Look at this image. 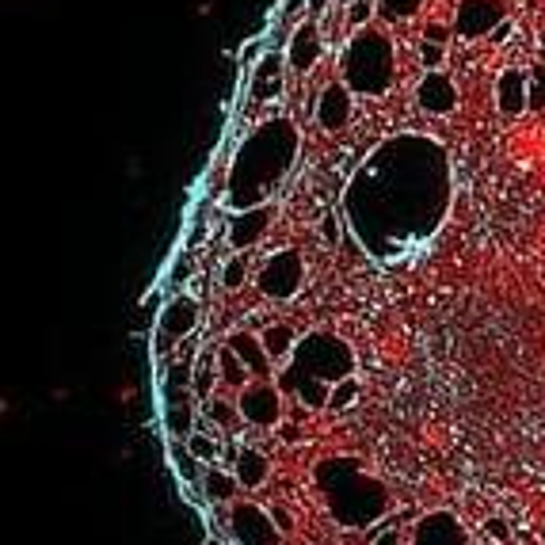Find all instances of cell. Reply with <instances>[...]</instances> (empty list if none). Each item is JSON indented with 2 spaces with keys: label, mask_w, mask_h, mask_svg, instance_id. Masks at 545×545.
<instances>
[{
  "label": "cell",
  "mask_w": 545,
  "mask_h": 545,
  "mask_svg": "<svg viewBox=\"0 0 545 545\" xmlns=\"http://www.w3.org/2000/svg\"><path fill=\"white\" fill-rule=\"evenodd\" d=\"M450 206L446 153L431 138H393L347 187V222L370 256L397 260L435 237Z\"/></svg>",
  "instance_id": "6da1fadb"
},
{
  "label": "cell",
  "mask_w": 545,
  "mask_h": 545,
  "mask_svg": "<svg viewBox=\"0 0 545 545\" xmlns=\"http://www.w3.org/2000/svg\"><path fill=\"white\" fill-rule=\"evenodd\" d=\"M298 149H302V134L290 119L260 122L237 145V157L229 164L225 210L233 214V210H248V206H263L275 199L298 161Z\"/></svg>",
  "instance_id": "7a4b0ae2"
},
{
  "label": "cell",
  "mask_w": 545,
  "mask_h": 545,
  "mask_svg": "<svg viewBox=\"0 0 545 545\" xmlns=\"http://www.w3.org/2000/svg\"><path fill=\"white\" fill-rule=\"evenodd\" d=\"M351 374H355V351L332 332H309L298 340L290 366L275 374V382L305 408H328L332 385L351 378Z\"/></svg>",
  "instance_id": "3957f363"
},
{
  "label": "cell",
  "mask_w": 545,
  "mask_h": 545,
  "mask_svg": "<svg viewBox=\"0 0 545 545\" xmlns=\"http://www.w3.org/2000/svg\"><path fill=\"white\" fill-rule=\"evenodd\" d=\"M317 485L324 492L328 511L344 526H370L389 511L385 485L355 458H332L317 469Z\"/></svg>",
  "instance_id": "277c9868"
},
{
  "label": "cell",
  "mask_w": 545,
  "mask_h": 545,
  "mask_svg": "<svg viewBox=\"0 0 545 545\" xmlns=\"http://www.w3.org/2000/svg\"><path fill=\"white\" fill-rule=\"evenodd\" d=\"M397 77V54L393 42L382 31H355L351 42L340 54V81L355 92V96H385Z\"/></svg>",
  "instance_id": "5b68a950"
},
{
  "label": "cell",
  "mask_w": 545,
  "mask_h": 545,
  "mask_svg": "<svg viewBox=\"0 0 545 545\" xmlns=\"http://www.w3.org/2000/svg\"><path fill=\"white\" fill-rule=\"evenodd\" d=\"M256 286L271 302H290L305 286V256L302 248H271L256 267Z\"/></svg>",
  "instance_id": "8992f818"
},
{
  "label": "cell",
  "mask_w": 545,
  "mask_h": 545,
  "mask_svg": "<svg viewBox=\"0 0 545 545\" xmlns=\"http://www.w3.org/2000/svg\"><path fill=\"white\" fill-rule=\"evenodd\" d=\"M202 321V305L195 294H176L161 305L157 313V328H153V355L164 359L176 344H183Z\"/></svg>",
  "instance_id": "52a82bcc"
},
{
  "label": "cell",
  "mask_w": 545,
  "mask_h": 545,
  "mask_svg": "<svg viewBox=\"0 0 545 545\" xmlns=\"http://www.w3.org/2000/svg\"><path fill=\"white\" fill-rule=\"evenodd\" d=\"M283 389L279 382H271V378H252V382L244 385L241 393H237V408H241V420L252 427H260V431H271V427L283 424Z\"/></svg>",
  "instance_id": "ba28073f"
},
{
  "label": "cell",
  "mask_w": 545,
  "mask_h": 545,
  "mask_svg": "<svg viewBox=\"0 0 545 545\" xmlns=\"http://www.w3.org/2000/svg\"><path fill=\"white\" fill-rule=\"evenodd\" d=\"M229 534L237 545H279L283 542V526L275 523V515L267 507L252 500H233L229 504Z\"/></svg>",
  "instance_id": "9c48e42d"
},
{
  "label": "cell",
  "mask_w": 545,
  "mask_h": 545,
  "mask_svg": "<svg viewBox=\"0 0 545 545\" xmlns=\"http://www.w3.org/2000/svg\"><path fill=\"white\" fill-rule=\"evenodd\" d=\"M275 225V202H263V206H248V210H233L229 222H225V237H229V248L237 252H248L271 233Z\"/></svg>",
  "instance_id": "30bf717a"
},
{
  "label": "cell",
  "mask_w": 545,
  "mask_h": 545,
  "mask_svg": "<svg viewBox=\"0 0 545 545\" xmlns=\"http://www.w3.org/2000/svg\"><path fill=\"white\" fill-rule=\"evenodd\" d=\"M504 23V4L500 0H462L458 16H454V31L462 39H485Z\"/></svg>",
  "instance_id": "8fae6325"
},
{
  "label": "cell",
  "mask_w": 545,
  "mask_h": 545,
  "mask_svg": "<svg viewBox=\"0 0 545 545\" xmlns=\"http://www.w3.org/2000/svg\"><path fill=\"white\" fill-rule=\"evenodd\" d=\"M416 103L427 115H450V111H458V84L450 81L443 69H427L416 84Z\"/></svg>",
  "instance_id": "7c38bea8"
},
{
  "label": "cell",
  "mask_w": 545,
  "mask_h": 545,
  "mask_svg": "<svg viewBox=\"0 0 545 545\" xmlns=\"http://www.w3.org/2000/svg\"><path fill=\"white\" fill-rule=\"evenodd\" d=\"M286 54L279 50H267L260 58V65H252V81H248V96L256 103L263 100H279L283 96V81H286Z\"/></svg>",
  "instance_id": "4fadbf2b"
},
{
  "label": "cell",
  "mask_w": 545,
  "mask_h": 545,
  "mask_svg": "<svg viewBox=\"0 0 545 545\" xmlns=\"http://www.w3.org/2000/svg\"><path fill=\"white\" fill-rule=\"evenodd\" d=\"M321 54H324V39H321V31H317V23H313V20H305L302 27H294V31H290L286 65H290L298 77L313 73V65L321 61Z\"/></svg>",
  "instance_id": "5bb4252c"
},
{
  "label": "cell",
  "mask_w": 545,
  "mask_h": 545,
  "mask_svg": "<svg viewBox=\"0 0 545 545\" xmlns=\"http://www.w3.org/2000/svg\"><path fill=\"white\" fill-rule=\"evenodd\" d=\"M412 545H473L465 526L450 511H431L424 523L412 530Z\"/></svg>",
  "instance_id": "9a60e30c"
},
{
  "label": "cell",
  "mask_w": 545,
  "mask_h": 545,
  "mask_svg": "<svg viewBox=\"0 0 545 545\" xmlns=\"http://www.w3.org/2000/svg\"><path fill=\"white\" fill-rule=\"evenodd\" d=\"M351 88L344 81H332L324 88L321 96H317V126L328 130V134H336V130H344L347 122H351Z\"/></svg>",
  "instance_id": "2e32d148"
},
{
  "label": "cell",
  "mask_w": 545,
  "mask_h": 545,
  "mask_svg": "<svg viewBox=\"0 0 545 545\" xmlns=\"http://www.w3.org/2000/svg\"><path fill=\"white\" fill-rule=\"evenodd\" d=\"M496 107L504 111L507 119L530 111V73L523 69H504L496 81Z\"/></svg>",
  "instance_id": "e0dca14e"
},
{
  "label": "cell",
  "mask_w": 545,
  "mask_h": 545,
  "mask_svg": "<svg viewBox=\"0 0 545 545\" xmlns=\"http://www.w3.org/2000/svg\"><path fill=\"white\" fill-rule=\"evenodd\" d=\"M225 344L241 355L244 366L252 370V378H271V366L275 363H271V355H267V347H263L260 336H252V332H229Z\"/></svg>",
  "instance_id": "ac0fdd59"
},
{
  "label": "cell",
  "mask_w": 545,
  "mask_h": 545,
  "mask_svg": "<svg viewBox=\"0 0 545 545\" xmlns=\"http://www.w3.org/2000/svg\"><path fill=\"white\" fill-rule=\"evenodd\" d=\"M233 473H237L241 488H260L271 481V458L263 450H256V446H241V454L233 462Z\"/></svg>",
  "instance_id": "d6986e66"
},
{
  "label": "cell",
  "mask_w": 545,
  "mask_h": 545,
  "mask_svg": "<svg viewBox=\"0 0 545 545\" xmlns=\"http://www.w3.org/2000/svg\"><path fill=\"white\" fill-rule=\"evenodd\" d=\"M237 473H229L222 465H206V477H202V496L210 500V504H233V496H237Z\"/></svg>",
  "instance_id": "ffe728a7"
},
{
  "label": "cell",
  "mask_w": 545,
  "mask_h": 545,
  "mask_svg": "<svg viewBox=\"0 0 545 545\" xmlns=\"http://www.w3.org/2000/svg\"><path fill=\"white\" fill-rule=\"evenodd\" d=\"M263 347H267V355H271V363H290V355H294V347H298V332L290 328V324H267L260 332Z\"/></svg>",
  "instance_id": "44dd1931"
},
{
  "label": "cell",
  "mask_w": 545,
  "mask_h": 545,
  "mask_svg": "<svg viewBox=\"0 0 545 545\" xmlns=\"http://www.w3.org/2000/svg\"><path fill=\"white\" fill-rule=\"evenodd\" d=\"M164 431L172 439H187L195 431V397H187V401H164Z\"/></svg>",
  "instance_id": "7402d4cb"
},
{
  "label": "cell",
  "mask_w": 545,
  "mask_h": 545,
  "mask_svg": "<svg viewBox=\"0 0 545 545\" xmlns=\"http://www.w3.org/2000/svg\"><path fill=\"white\" fill-rule=\"evenodd\" d=\"M214 359H218V374H222V385H229V389H237V393H241L244 385L252 382V370L244 366V359L229 344L218 347V351H214Z\"/></svg>",
  "instance_id": "603a6c76"
},
{
  "label": "cell",
  "mask_w": 545,
  "mask_h": 545,
  "mask_svg": "<svg viewBox=\"0 0 545 545\" xmlns=\"http://www.w3.org/2000/svg\"><path fill=\"white\" fill-rule=\"evenodd\" d=\"M168 454H172V469H176V477H180L183 485H202V477H206V465L187 450V443L183 439H172V446H168Z\"/></svg>",
  "instance_id": "cb8c5ba5"
},
{
  "label": "cell",
  "mask_w": 545,
  "mask_h": 545,
  "mask_svg": "<svg viewBox=\"0 0 545 545\" xmlns=\"http://www.w3.org/2000/svg\"><path fill=\"white\" fill-rule=\"evenodd\" d=\"M218 385H222V374H218V359L214 355H202L195 370H191V389H195V401H210L214 393H218Z\"/></svg>",
  "instance_id": "d4e9b609"
},
{
  "label": "cell",
  "mask_w": 545,
  "mask_h": 545,
  "mask_svg": "<svg viewBox=\"0 0 545 545\" xmlns=\"http://www.w3.org/2000/svg\"><path fill=\"white\" fill-rule=\"evenodd\" d=\"M202 416L210 420L214 427H222V431H233L237 424H244L241 420V408H237V401H225V397H210V401L202 404Z\"/></svg>",
  "instance_id": "484cf974"
},
{
  "label": "cell",
  "mask_w": 545,
  "mask_h": 545,
  "mask_svg": "<svg viewBox=\"0 0 545 545\" xmlns=\"http://www.w3.org/2000/svg\"><path fill=\"white\" fill-rule=\"evenodd\" d=\"M183 443H187V450H191L202 465H218V458H222V450H225V446L218 443L210 431H199V427H195V431H191Z\"/></svg>",
  "instance_id": "4316f807"
},
{
  "label": "cell",
  "mask_w": 545,
  "mask_h": 545,
  "mask_svg": "<svg viewBox=\"0 0 545 545\" xmlns=\"http://www.w3.org/2000/svg\"><path fill=\"white\" fill-rule=\"evenodd\" d=\"M248 275H252V267H248V256H244V252H237V256H229V260L222 263L225 290H241V286L248 283Z\"/></svg>",
  "instance_id": "83f0119b"
},
{
  "label": "cell",
  "mask_w": 545,
  "mask_h": 545,
  "mask_svg": "<svg viewBox=\"0 0 545 545\" xmlns=\"http://www.w3.org/2000/svg\"><path fill=\"white\" fill-rule=\"evenodd\" d=\"M359 401V378L351 374V378H344V382H336L332 385V401H328V408L332 412H347L351 404Z\"/></svg>",
  "instance_id": "f1b7e54d"
},
{
  "label": "cell",
  "mask_w": 545,
  "mask_h": 545,
  "mask_svg": "<svg viewBox=\"0 0 545 545\" xmlns=\"http://www.w3.org/2000/svg\"><path fill=\"white\" fill-rule=\"evenodd\" d=\"M424 8V0H378V16L382 20H408Z\"/></svg>",
  "instance_id": "f546056e"
},
{
  "label": "cell",
  "mask_w": 545,
  "mask_h": 545,
  "mask_svg": "<svg viewBox=\"0 0 545 545\" xmlns=\"http://www.w3.org/2000/svg\"><path fill=\"white\" fill-rule=\"evenodd\" d=\"M485 534L492 538V542H500V545H515V526L507 523L504 515H488Z\"/></svg>",
  "instance_id": "4dcf8cb0"
},
{
  "label": "cell",
  "mask_w": 545,
  "mask_h": 545,
  "mask_svg": "<svg viewBox=\"0 0 545 545\" xmlns=\"http://www.w3.org/2000/svg\"><path fill=\"white\" fill-rule=\"evenodd\" d=\"M374 12H378V4H374V0H355V8L347 12V31H363Z\"/></svg>",
  "instance_id": "1f68e13d"
},
{
  "label": "cell",
  "mask_w": 545,
  "mask_h": 545,
  "mask_svg": "<svg viewBox=\"0 0 545 545\" xmlns=\"http://www.w3.org/2000/svg\"><path fill=\"white\" fill-rule=\"evenodd\" d=\"M530 111H545V65L530 69Z\"/></svg>",
  "instance_id": "d6a6232c"
},
{
  "label": "cell",
  "mask_w": 545,
  "mask_h": 545,
  "mask_svg": "<svg viewBox=\"0 0 545 545\" xmlns=\"http://www.w3.org/2000/svg\"><path fill=\"white\" fill-rule=\"evenodd\" d=\"M370 545H404V534L397 530V523H382L370 530Z\"/></svg>",
  "instance_id": "836d02e7"
},
{
  "label": "cell",
  "mask_w": 545,
  "mask_h": 545,
  "mask_svg": "<svg viewBox=\"0 0 545 545\" xmlns=\"http://www.w3.org/2000/svg\"><path fill=\"white\" fill-rule=\"evenodd\" d=\"M446 58V46H439V42H420V61H424L427 69H439Z\"/></svg>",
  "instance_id": "e575fe53"
},
{
  "label": "cell",
  "mask_w": 545,
  "mask_h": 545,
  "mask_svg": "<svg viewBox=\"0 0 545 545\" xmlns=\"http://www.w3.org/2000/svg\"><path fill=\"white\" fill-rule=\"evenodd\" d=\"M256 58H263V42L260 39H252L241 50V65H244V69H252V61H256Z\"/></svg>",
  "instance_id": "d590c367"
},
{
  "label": "cell",
  "mask_w": 545,
  "mask_h": 545,
  "mask_svg": "<svg viewBox=\"0 0 545 545\" xmlns=\"http://www.w3.org/2000/svg\"><path fill=\"white\" fill-rule=\"evenodd\" d=\"M446 39H450V27H439V23H427L424 27V42H439V46H446Z\"/></svg>",
  "instance_id": "8d00e7d4"
},
{
  "label": "cell",
  "mask_w": 545,
  "mask_h": 545,
  "mask_svg": "<svg viewBox=\"0 0 545 545\" xmlns=\"http://www.w3.org/2000/svg\"><path fill=\"white\" fill-rule=\"evenodd\" d=\"M321 229H324V241H328V244L340 241V229H336V218H324Z\"/></svg>",
  "instance_id": "74e56055"
},
{
  "label": "cell",
  "mask_w": 545,
  "mask_h": 545,
  "mask_svg": "<svg viewBox=\"0 0 545 545\" xmlns=\"http://www.w3.org/2000/svg\"><path fill=\"white\" fill-rule=\"evenodd\" d=\"M336 0H309V16H321V12H328Z\"/></svg>",
  "instance_id": "f35d334b"
},
{
  "label": "cell",
  "mask_w": 545,
  "mask_h": 545,
  "mask_svg": "<svg viewBox=\"0 0 545 545\" xmlns=\"http://www.w3.org/2000/svg\"><path fill=\"white\" fill-rule=\"evenodd\" d=\"M507 35H511V23H500V27H496V31H492V35H488V39H492V42H504L507 39Z\"/></svg>",
  "instance_id": "ab89813d"
},
{
  "label": "cell",
  "mask_w": 545,
  "mask_h": 545,
  "mask_svg": "<svg viewBox=\"0 0 545 545\" xmlns=\"http://www.w3.org/2000/svg\"><path fill=\"white\" fill-rule=\"evenodd\" d=\"M271 515H275V523L283 526V534H286V530H290V515H286L283 507H275V511H271Z\"/></svg>",
  "instance_id": "60d3db41"
},
{
  "label": "cell",
  "mask_w": 545,
  "mask_h": 545,
  "mask_svg": "<svg viewBox=\"0 0 545 545\" xmlns=\"http://www.w3.org/2000/svg\"><path fill=\"white\" fill-rule=\"evenodd\" d=\"M210 8H214V0H195V12H199V16H206Z\"/></svg>",
  "instance_id": "b9f144b4"
},
{
  "label": "cell",
  "mask_w": 545,
  "mask_h": 545,
  "mask_svg": "<svg viewBox=\"0 0 545 545\" xmlns=\"http://www.w3.org/2000/svg\"><path fill=\"white\" fill-rule=\"evenodd\" d=\"M206 545H222V542H206Z\"/></svg>",
  "instance_id": "7bdbcfd3"
}]
</instances>
